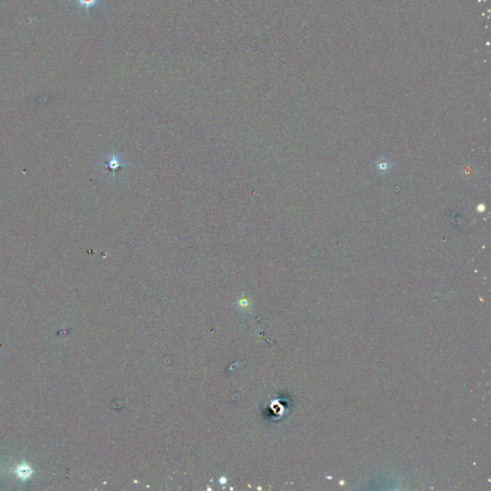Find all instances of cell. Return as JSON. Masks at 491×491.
<instances>
[{
	"instance_id": "cell-3",
	"label": "cell",
	"mask_w": 491,
	"mask_h": 491,
	"mask_svg": "<svg viewBox=\"0 0 491 491\" xmlns=\"http://www.w3.org/2000/svg\"><path fill=\"white\" fill-rule=\"evenodd\" d=\"M77 1L82 7H84V9H89L90 7L94 6L99 0H77Z\"/></svg>"
},
{
	"instance_id": "cell-2",
	"label": "cell",
	"mask_w": 491,
	"mask_h": 491,
	"mask_svg": "<svg viewBox=\"0 0 491 491\" xmlns=\"http://www.w3.org/2000/svg\"><path fill=\"white\" fill-rule=\"evenodd\" d=\"M392 167H394L392 163L390 162V160H388L386 157L378 158L377 160H375V163H374V169H375L377 174H380V175L388 174L392 170Z\"/></svg>"
},
{
	"instance_id": "cell-1",
	"label": "cell",
	"mask_w": 491,
	"mask_h": 491,
	"mask_svg": "<svg viewBox=\"0 0 491 491\" xmlns=\"http://www.w3.org/2000/svg\"><path fill=\"white\" fill-rule=\"evenodd\" d=\"M132 164L119 152L112 151L102 155L98 161V168L106 179L115 182L117 172L122 168L129 167Z\"/></svg>"
}]
</instances>
